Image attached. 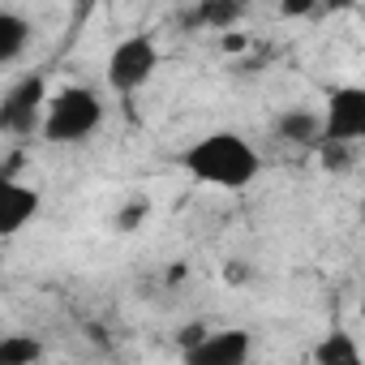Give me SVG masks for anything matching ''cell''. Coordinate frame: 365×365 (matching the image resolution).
I'll list each match as a JSON object with an SVG mask.
<instances>
[{
	"label": "cell",
	"mask_w": 365,
	"mask_h": 365,
	"mask_svg": "<svg viewBox=\"0 0 365 365\" xmlns=\"http://www.w3.org/2000/svg\"><path fill=\"white\" fill-rule=\"evenodd\" d=\"M314 365H365V352L344 327H335L314 344Z\"/></svg>",
	"instance_id": "cell-10"
},
{
	"label": "cell",
	"mask_w": 365,
	"mask_h": 365,
	"mask_svg": "<svg viewBox=\"0 0 365 365\" xmlns=\"http://www.w3.org/2000/svg\"><path fill=\"white\" fill-rule=\"evenodd\" d=\"M48 78L43 73H22L5 99H0V129H5L9 138H35L43 133V116H48Z\"/></svg>",
	"instance_id": "cell-3"
},
{
	"label": "cell",
	"mask_w": 365,
	"mask_h": 365,
	"mask_svg": "<svg viewBox=\"0 0 365 365\" xmlns=\"http://www.w3.org/2000/svg\"><path fill=\"white\" fill-rule=\"evenodd\" d=\"M322 142L327 146H348L365 142V86L348 82L335 86L322 103Z\"/></svg>",
	"instance_id": "cell-5"
},
{
	"label": "cell",
	"mask_w": 365,
	"mask_h": 365,
	"mask_svg": "<svg viewBox=\"0 0 365 365\" xmlns=\"http://www.w3.org/2000/svg\"><path fill=\"white\" fill-rule=\"evenodd\" d=\"M190 22L194 26H232V22H241V5H198Z\"/></svg>",
	"instance_id": "cell-12"
},
{
	"label": "cell",
	"mask_w": 365,
	"mask_h": 365,
	"mask_svg": "<svg viewBox=\"0 0 365 365\" xmlns=\"http://www.w3.org/2000/svg\"><path fill=\"white\" fill-rule=\"evenodd\" d=\"M254 335L245 327H215L198 344L180 348V365H250Z\"/></svg>",
	"instance_id": "cell-6"
},
{
	"label": "cell",
	"mask_w": 365,
	"mask_h": 365,
	"mask_svg": "<svg viewBox=\"0 0 365 365\" xmlns=\"http://www.w3.org/2000/svg\"><path fill=\"white\" fill-rule=\"evenodd\" d=\"M275 133L292 146H318L322 142V112L314 108H284L275 116Z\"/></svg>",
	"instance_id": "cell-8"
},
{
	"label": "cell",
	"mask_w": 365,
	"mask_h": 365,
	"mask_svg": "<svg viewBox=\"0 0 365 365\" xmlns=\"http://www.w3.org/2000/svg\"><path fill=\"white\" fill-rule=\"evenodd\" d=\"M185 168L198 185H211V190H250L258 172H262V155L250 138H241L237 129H211L202 138H194L176 159Z\"/></svg>",
	"instance_id": "cell-1"
},
{
	"label": "cell",
	"mask_w": 365,
	"mask_h": 365,
	"mask_svg": "<svg viewBox=\"0 0 365 365\" xmlns=\"http://www.w3.org/2000/svg\"><path fill=\"white\" fill-rule=\"evenodd\" d=\"M31 35H35V26L26 14L0 5V65H18L22 52L31 48Z\"/></svg>",
	"instance_id": "cell-9"
},
{
	"label": "cell",
	"mask_w": 365,
	"mask_h": 365,
	"mask_svg": "<svg viewBox=\"0 0 365 365\" xmlns=\"http://www.w3.org/2000/svg\"><path fill=\"white\" fill-rule=\"evenodd\" d=\"M43 356V344L35 335H5L0 339V365H35Z\"/></svg>",
	"instance_id": "cell-11"
},
{
	"label": "cell",
	"mask_w": 365,
	"mask_h": 365,
	"mask_svg": "<svg viewBox=\"0 0 365 365\" xmlns=\"http://www.w3.org/2000/svg\"><path fill=\"white\" fill-rule=\"evenodd\" d=\"M125 207H129V211L120 215V228H133V224H142V220H146V211H150V202H146V198H133V202H125Z\"/></svg>",
	"instance_id": "cell-13"
},
{
	"label": "cell",
	"mask_w": 365,
	"mask_h": 365,
	"mask_svg": "<svg viewBox=\"0 0 365 365\" xmlns=\"http://www.w3.org/2000/svg\"><path fill=\"white\" fill-rule=\"evenodd\" d=\"M99 125H103V99H99V91L73 82V86H61V91L48 99L43 142H52V146H73V142H86Z\"/></svg>",
	"instance_id": "cell-2"
},
{
	"label": "cell",
	"mask_w": 365,
	"mask_h": 365,
	"mask_svg": "<svg viewBox=\"0 0 365 365\" xmlns=\"http://www.w3.org/2000/svg\"><path fill=\"white\" fill-rule=\"evenodd\" d=\"M159 69V43L150 35H125L112 52H108V65H103V78H108V91L112 95H138Z\"/></svg>",
	"instance_id": "cell-4"
},
{
	"label": "cell",
	"mask_w": 365,
	"mask_h": 365,
	"mask_svg": "<svg viewBox=\"0 0 365 365\" xmlns=\"http://www.w3.org/2000/svg\"><path fill=\"white\" fill-rule=\"evenodd\" d=\"M356 314H361V322H365V297H361V305H356Z\"/></svg>",
	"instance_id": "cell-14"
},
{
	"label": "cell",
	"mask_w": 365,
	"mask_h": 365,
	"mask_svg": "<svg viewBox=\"0 0 365 365\" xmlns=\"http://www.w3.org/2000/svg\"><path fill=\"white\" fill-rule=\"evenodd\" d=\"M43 198L35 185H22V180H0V237H18L26 224H35Z\"/></svg>",
	"instance_id": "cell-7"
}]
</instances>
